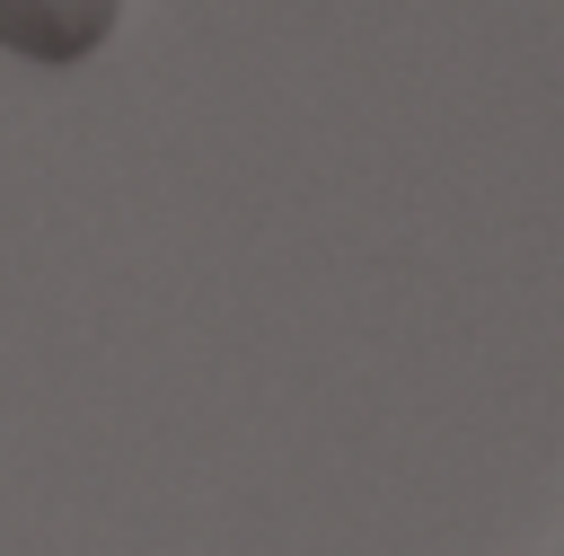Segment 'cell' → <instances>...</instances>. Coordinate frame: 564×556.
<instances>
[{"label":"cell","instance_id":"1","mask_svg":"<svg viewBox=\"0 0 564 556\" xmlns=\"http://www.w3.org/2000/svg\"><path fill=\"white\" fill-rule=\"evenodd\" d=\"M123 0H0V44L18 62H88L106 35H115Z\"/></svg>","mask_w":564,"mask_h":556}]
</instances>
